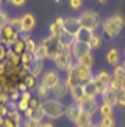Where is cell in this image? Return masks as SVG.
I'll list each match as a JSON object with an SVG mask.
<instances>
[{"label": "cell", "instance_id": "ac0fdd59", "mask_svg": "<svg viewBox=\"0 0 125 127\" xmlns=\"http://www.w3.org/2000/svg\"><path fill=\"white\" fill-rule=\"evenodd\" d=\"M106 61H108V64H111L114 67L119 66L121 64V52L117 49H109L106 52Z\"/></svg>", "mask_w": 125, "mask_h": 127}, {"label": "cell", "instance_id": "74e56055", "mask_svg": "<svg viewBox=\"0 0 125 127\" xmlns=\"http://www.w3.org/2000/svg\"><path fill=\"white\" fill-rule=\"evenodd\" d=\"M23 82H25V85L28 86V90H31V88L36 86V77H33L31 74H28L25 79H23Z\"/></svg>", "mask_w": 125, "mask_h": 127}, {"label": "cell", "instance_id": "9c48e42d", "mask_svg": "<svg viewBox=\"0 0 125 127\" xmlns=\"http://www.w3.org/2000/svg\"><path fill=\"white\" fill-rule=\"evenodd\" d=\"M92 52V49H91L89 42H81V41H74L70 46V53L72 57L75 58V60H80L81 57L88 55V53Z\"/></svg>", "mask_w": 125, "mask_h": 127}, {"label": "cell", "instance_id": "30bf717a", "mask_svg": "<svg viewBox=\"0 0 125 127\" xmlns=\"http://www.w3.org/2000/svg\"><path fill=\"white\" fill-rule=\"evenodd\" d=\"M60 82H61V79H60L58 71H53V69L45 71L44 74H42V79H41V83L45 85L49 90H53V88L58 85Z\"/></svg>", "mask_w": 125, "mask_h": 127}, {"label": "cell", "instance_id": "8fae6325", "mask_svg": "<svg viewBox=\"0 0 125 127\" xmlns=\"http://www.w3.org/2000/svg\"><path fill=\"white\" fill-rule=\"evenodd\" d=\"M80 28H81V24H80L78 17H66L64 19V28H62V30H64L66 33L75 36Z\"/></svg>", "mask_w": 125, "mask_h": 127}, {"label": "cell", "instance_id": "603a6c76", "mask_svg": "<svg viewBox=\"0 0 125 127\" xmlns=\"http://www.w3.org/2000/svg\"><path fill=\"white\" fill-rule=\"evenodd\" d=\"M8 63V64H13V66H19L21 64V55L19 53H16L13 50V47L8 49V55H6V60H5Z\"/></svg>", "mask_w": 125, "mask_h": 127}, {"label": "cell", "instance_id": "f35d334b", "mask_svg": "<svg viewBox=\"0 0 125 127\" xmlns=\"http://www.w3.org/2000/svg\"><path fill=\"white\" fill-rule=\"evenodd\" d=\"M108 86L111 88V90H113L114 93H117V91H121V90H124V88H122V85L119 83V82H117L116 79H114L113 75H111V82H109V85H108Z\"/></svg>", "mask_w": 125, "mask_h": 127}, {"label": "cell", "instance_id": "1f68e13d", "mask_svg": "<svg viewBox=\"0 0 125 127\" xmlns=\"http://www.w3.org/2000/svg\"><path fill=\"white\" fill-rule=\"evenodd\" d=\"M100 126L102 127H116V119H114V116H102Z\"/></svg>", "mask_w": 125, "mask_h": 127}, {"label": "cell", "instance_id": "ab89813d", "mask_svg": "<svg viewBox=\"0 0 125 127\" xmlns=\"http://www.w3.org/2000/svg\"><path fill=\"white\" fill-rule=\"evenodd\" d=\"M116 102H117V105L125 107V90H121L116 93Z\"/></svg>", "mask_w": 125, "mask_h": 127}, {"label": "cell", "instance_id": "be15d7a7", "mask_svg": "<svg viewBox=\"0 0 125 127\" xmlns=\"http://www.w3.org/2000/svg\"><path fill=\"white\" fill-rule=\"evenodd\" d=\"M3 2H5V0H3Z\"/></svg>", "mask_w": 125, "mask_h": 127}, {"label": "cell", "instance_id": "83f0119b", "mask_svg": "<svg viewBox=\"0 0 125 127\" xmlns=\"http://www.w3.org/2000/svg\"><path fill=\"white\" fill-rule=\"evenodd\" d=\"M9 25L13 27V30L14 32H17L19 33V36H21V33H23V27H22V19L21 17H14L9 21Z\"/></svg>", "mask_w": 125, "mask_h": 127}, {"label": "cell", "instance_id": "8992f818", "mask_svg": "<svg viewBox=\"0 0 125 127\" xmlns=\"http://www.w3.org/2000/svg\"><path fill=\"white\" fill-rule=\"evenodd\" d=\"M77 105L80 107V110L81 111H88V113H97L99 108H100V105H99V102H97V97H91V96H83L81 99H78L75 102Z\"/></svg>", "mask_w": 125, "mask_h": 127}, {"label": "cell", "instance_id": "4fadbf2b", "mask_svg": "<svg viewBox=\"0 0 125 127\" xmlns=\"http://www.w3.org/2000/svg\"><path fill=\"white\" fill-rule=\"evenodd\" d=\"M100 96H102V102H103V104H109V105H113V107L117 105V102H116V93H114L109 86L103 88L102 93H100Z\"/></svg>", "mask_w": 125, "mask_h": 127}, {"label": "cell", "instance_id": "4316f807", "mask_svg": "<svg viewBox=\"0 0 125 127\" xmlns=\"http://www.w3.org/2000/svg\"><path fill=\"white\" fill-rule=\"evenodd\" d=\"M69 93H70V96H72V99H74V102H77L78 99H81V97L84 96L83 85H77V86H74V88H70Z\"/></svg>", "mask_w": 125, "mask_h": 127}, {"label": "cell", "instance_id": "9f6ffc18", "mask_svg": "<svg viewBox=\"0 0 125 127\" xmlns=\"http://www.w3.org/2000/svg\"><path fill=\"white\" fill-rule=\"evenodd\" d=\"M3 123H5V118L0 115V127H3Z\"/></svg>", "mask_w": 125, "mask_h": 127}, {"label": "cell", "instance_id": "277c9868", "mask_svg": "<svg viewBox=\"0 0 125 127\" xmlns=\"http://www.w3.org/2000/svg\"><path fill=\"white\" fill-rule=\"evenodd\" d=\"M78 19H80L81 27L89 28V30H92V32H95V28L100 25V16L95 11H92V9H86V11H83L80 14Z\"/></svg>", "mask_w": 125, "mask_h": 127}, {"label": "cell", "instance_id": "b9f144b4", "mask_svg": "<svg viewBox=\"0 0 125 127\" xmlns=\"http://www.w3.org/2000/svg\"><path fill=\"white\" fill-rule=\"evenodd\" d=\"M3 127H22L21 123H16V121H13L11 118H5V123H3Z\"/></svg>", "mask_w": 125, "mask_h": 127}, {"label": "cell", "instance_id": "f6af8a7d", "mask_svg": "<svg viewBox=\"0 0 125 127\" xmlns=\"http://www.w3.org/2000/svg\"><path fill=\"white\" fill-rule=\"evenodd\" d=\"M69 5H70V8H72V9H78V8H81L83 2H81V0H70Z\"/></svg>", "mask_w": 125, "mask_h": 127}, {"label": "cell", "instance_id": "c3c4849f", "mask_svg": "<svg viewBox=\"0 0 125 127\" xmlns=\"http://www.w3.org/2000/svg\"><path fill=\"white\" fill-rule=\"evenodd\" d=\"M42 102H38V99H35V97H31L30 99V107L31 108H38V107H41Z\"/></svg>", "mask_w": 125, "mask_h": 127}, {"label": "cell", "instance_id": "7a4b0ae2", "mask_svg": "<svg viewBox=\"0 0 125 127\" xmlns=\"http://www.w3.org/2000/svg\"><path fill=\"white\" fill-rule=\"evenodd\" d=\"M124 24H125V19L121 14H114V16L108 17L106 21L102 24V27H103V32L106 33L109 38H116L119 33L122 32Z\"/></svg>", "mask_w": 125, "mask_h": 127}, {"label": "cell", "instance_id": "7bdbcfd3", "mask_svg": "<svg viewBox=\"0 0 125 127\" xmlns=\"http://www.w3.org/2000/svg\"><path fill=\"white\" fill-rule=\"evenodd\" d=\"M42 121H36V119H27L23 127H41Z\"/></svg>", "mask_w": 125, "mask_h": 127}, {"label": "cell", "instance_id": "2e32d148", "mask_svg": "<svg viewBox=\"0 0 125 127\" xmlns=\"http://www.w3.org/2000/svg\"><path fill=\"white\" fill-rule=\"evenodd\" d=\"M92 36H94V32H92V30L81 27L80 30L77 32V35L74 36V39H75V41H81V42H89Z\"/></svg>", "mask_w": 125, "mask_h": 127}, {"label": "cell", "instance_id": "94428289", "mask_svg": "<svg viewBox=\"0 0 125 127\" xmlns=\"http://www.w3.org/2000/svg\"><path fill=\"white\" fill-rule=\"evenodd\" d=\"M55 3H56V5H60V3H61V0H55Z\"/></svg>", "mask_w": 125, "mask_h": 127}, {"label": "cell", "instance_id": "7c38bea8", "mask_svg": "<svg viewBox=\"0 0 125 127\" xmlns=\"http://www.w3.org/2000/svg\"><path fill=\"white\" fill-rule=\"evenodd\" d=\"M94 82L97 83L100 93H102L103 88H106L109 85V82H111V74L106 72V71H100V72H97V74L94 75Z\"/></svg>", "mask_w": 125, "mask_h": 127}, {"label": "cell", "instance_id": "7402d4cb", "mask_svg": "<svg viewBox=\"0 0 125 127\" xmlns=\"http://www.w3.org/2000/svg\"><path fill=\"white\" fill-rule=\"evenodd\" d=\"M42 69H44V61H41V60H36L35 58V61L31 63V66H30V74L33 75V77H39L41 75V72H42Z\"/></svg>", "mask_w": 125, "mask_h": 127}, {"label": "cell", "instance_id": "f907efd6", "mask_svg": "<svg viewBox=\"0 0 125 127\" xmlns=\"http://www.w3.org/2000/svg\"><path fill=\"white\" fill-rule=\"evenodd\" d=\"M17 90H19V91H21V93H25V91H28V86L25 85V82H23V80H22V82H21V83H19V86H17Z\"/></svg>", "mask_w": 125, "mask_h": 127}, {"label": "cell", "instance_id": "d4e9b609", "mask_svg": "<svg viewBox=\"0 0 125 127\" xmlns=\"http://www.w3.org/2000/svg\"><path fill=\"white\" fill-rule=\"evenodd\" d=\"M35 61V55L30 52H23L22 55H21V66L23 67H27V69H30V66H31V63Z\"/></svg>", "mask_w": 125, "mask_h": 127}, {"label": "cell", "instance_id": "6f0895ef", "mask_svg": "<svg viewBox=\"0 0 125 127\" xmlns=\"http://www.w3.org/2000/svg\"><path fill=\"white\" fill-rule=\"evenodd\" d=\"M97 2H99V3H102V5H105V3L108 2V0H97Z\"/></svg>", "mask_w": 125, "mask_h": 127}, {"label": "cell", "instance_id": "d6986e66", "mask_svg": "<svg viewBox=\"0 0 125 127\" xmlns=\"http://www.w3.org/2000/svg\"><path fill=\"white\" fill-rule=\"evenodd\" d=\"M21 19H22L23 32H25V33H30L33 28H35V25H36V19H35V16H33V14H23Z\"/></svg>", "mask_w": 125, "mask_h": 127}, {"label": "cell", "instance_id": "91938a15", "mask_svg": "<svg viewBox=\"0 0 125 127\" xmlns=\"http://www.w3.org/2000/svg\"><path fill=\"white\" fill-rule=\"evenodd\" d=\"M84 127H95V124L92 123V124H89V126H84Z\"/></svg>", "mask_w": 125, "mask_h": 127}, {"label": "cell", "instance_id": "cb8c5ba5", "mask_svg": "<svg viewBox=\"0 0 125 127\" xmlns=\"http://www.w3.org/2000/svg\"><path fill=\"white\" fill-rule=\"evenodd\" d=\"M58 41H60V46L61 47H66V49H70L72 46V42H74V36L69 35V33H66V32H62L61 35L58 36Z\"/></svg>", "mask_w": 125, "mask_h": 127}, {"label": "cell", "instance_id": "d590c367", "mask_svg": "<svg viewBox=\"0 0 125 127\" xmlns=\"http://www.w3.org/2000/svg\"><path fill=\"white\" fill-rule=\"evenodd\" d=\"M9 21H11V19L8 17V13L3 11V9H0V30H2L5 25H8Z\"/></svg>", "mask_w": 125, "mask_h": 127}, {"label": "cell", "instance_id": "60d3db41", "mask_svg": "<svg viewBox=\"0 0 125 127\" xmlns=\"http://www.w3.org/2000/svg\"><path fill=\"white\" fill-rule=\"evenodd\" d=\"M19 99H21V91L16 88L9 93V102H19Z\"/></svg>", "mask_w": 125, "mask_h": 127}, {"label": "cell", "instance_id": "e0dca14e", "mask_svg": "<svg viewBox=\"0 0 125 127\" xmlns=\"http://www.w3.org/2000/svg\"><path fill=\"white\" fill-rule=\"evenodd\" d=\"M92 118H94L92 113H88V111H80L78 118H77V121H75V126L77 127L89 126V124H92Z\"/></svg>", "mask_w": 125, "mask_h": 127}, {"label": "cell", "instance_id": "5b68a950", "mask_svg": "<svg viewBox=\"0 0 125 127\" xmlns=\"http://www.w3.org/2000/svg\"><path fill=\"white\" fill-rule=\"evenodd\" d=\"M41 44L45 47V52H47V58H50V60H55L56 55H58V52L61 50V46H60V41L58 38H53V36H47L44 39L41 41Z\"/></svg>", "mask_w": 125, "mask_h": 127}, {"label": "cell", "instance_id": "e575fe53", "mask_svg": "<svg viewBox=\"0 0 125 127\" xmlns=\"http://www.w3.org/2000/svg\"><path fill=\"white\" fill-rule=\"evenodd\" d=\"M36 47H38V44L31 39V38H28V39L25 41V52H30L35 55V52H36Z\"/></svg>", "mask_w": 125, "mask_h": 127}, {"label": "cell", "instance_id": "d6a6232c", "mask_svg": "<svg viewBox=\"0 0 125 127\" xmlns=\"http://www.w3.org/2000/svg\"><path fill=\"white\" fill-rule=\"evenodd\" d=\"M13 50L16 52V53H19V55H22V53L25 52V41L19 38V39H17L16 42H14V46H13Z\"/></svg>", "mask_w": 125, "mask_h": 127}, {"label": "cell", "instance_id": "8d00e7d4", "mask_svg": "<svg viewBox=\"0 0 125 127\" xmlns=\"http://www.w3.org/2000/svg\"><path fill=\"white\" fill-rule=\"evenodd\" d=\"M42 118H44V110H42V104H41V107H38V108H33V118H31V119L42 121Z\"/></svg>", "mask_w": 125, "mask_h": 127}, {"label": "cell", "instance_id": "484cf974", "mask_svg": "<svg viewBox=\"0 0 125 127\" xmlns=\"http://www.w3.org/2000/svg\"><path fill=\"white\" fill-rule=\"evenodd\" d=\"M77 63H78V64H81V66H84V67H91V69H92L95 60H94V55H92V53H88V55L81 57L80 60H77Z\"/></svg>", "mask_w": 125, "mask_h": 127}, {"label": "cell", "instance_id": "681fc988", "mask_svg": "<svg viewBox=\"0 0 125 127\" xmlns=\"http://www.w3.org/2000/svg\"><path fill=\"white\" fill-rule=\"evenodd\" d=\"M21 99H22V100H27V102H30V99H31V94H30V91L21 93Z\"/></svg>", "mask_w": 125, "mask_h": 127}, {"label": "cell", "instance_id": "52a82bcc", "mask_svg": "<svg viewBox=\"0 0 125 127\" xmlns=\"http://www.w3.org/2000/svg\"><path fill=\"white\" fill-rule=\"evenodd\" d=\"M19 39V33L13 30V27L9 25H5L2 30H0V42L3 44V46H6L8 49L14 46V42Z\"/></svg>", "mask_w": 125, "mask_h": 127}, {"label": "cell", "instance_id": "f546056e", "mask_svg": "<svg viewBox=\"0 0 125 127\" xmlns=\"http://www.w3.org/2000/svg\"><path fill=\"white\" fill-rule=\"evenodd\" d=\"M99 111H100V115H102V116H113L114 107L109 105V104H103V102H102V105H100Z\"/></svg>", "mask_w": 125, "mask_h": 127}, {"label": "cell", "instance_id": "bcb514c9", "mask_svg": "<svg viewBox=\"0 0 125 127\" xmlns=\"http://www.w3.org/2000/svg\"><path fill=\"white\" fill-rule=\"evenodd\" d=\"M8 113H9V108H8V105H6V104H2V105H0V115H2L3 118H6V116H8Z\"/></svg>", "mask_w": 125, "mask_h": 127}, {"label": "cell", "instance_id": "f5cc1de1", "mask_svg": "<svg viewBox=\"0 0 125 127\" xmlns=\"http://www.w3.org/2000/svg\"><path fill=\"white\" fill-rule=\"evenodd\" d=\"M6 72V61H0V75Z\"/></svg>", "mask_w": 125, "mask_h": 127}, {"label": "cell", "instance_id": "44dd1931", "mask_svg": "<svg viewBox=\"0 0 125 127\" xmlns=\"http://www.w3.org/2000/svg\"><path fill=\"white\" fill-rule=\"evenodd\" d=\"M52 93L55 94V99H58V100H60V99H62V97H64L67 93H69V88L66 86L64 82H60V83L56 85L53 90H52Z\"/></svg>", "mask_w": 125, "mask_h": 127}, {"label": "cell", "instance_id": "9a60e30c", "mask_svg": "<svg viewBox=\"0 0 125 127\" xmlns=\"http://www.w3.org/2000/svg\"><path fill=\"white\" fill-rule=\"evenodd\" d=\"M83 91H84L86 96H91V97H97V96L100 94V90H99L97 83L94 82V79L88 80V82L83 85Z\"/></svg>", "mask_w": 125, "mask_h": 127}, {"label": "cell", "instance_id": "ffe728a7", "mask_svg": "<svg viewBox=\"0 0 125 127\" xmlns=\"http://www.w3.org/2000/svg\"><path fill=\"white\" fill-rule=\"evenodd\" d=\"M80 111H81V110H80V107L77 105V104H70V105H67V107H66L64 115L67 116V119L72 121V123L75 124V121H77V118H78Z\"/></svg>", "mask_w": 125, "mask_h": 127}, {"label": "cell", "instance_id": "11a10c76", "mask_svg": "<svg viewBox=\"0 0 125 127\" xmlns=\"http://www.w3.org/2000/svg\"><path fill=\"white\" fill-rule=\"evenodd\" d=\"M41 127H55V126L52 124V123H42V124H41Z\"/></svg>", "mask_w": 125, "mask_h": 127}, {"label": "cell", "instance_id": "4dcf8cb0", "mask_svg": "<svg viewBox=\"0 0 125 127\" xmlns=\"http://www.w3.org/2000/svg\"><path fill=\"white\" fill-rule=\"evenodd\" d=\"M38 97H41V99H47V97H49V94H50V91L52 90H49V88H47L45 85H42V83H39V85H38Z\"/></svg>", "mask_w": 125, "mask_h": 127}, {"label": "cell", "instance_id": "6da1fadb", "mask_svg": "<svg viewBox=\"0 0 125 127\" xmlns=\"http://www.w3.org/2000/svg\"><path fill=\"white\" fill-rule=\"evenodd\" d=\"M42 110H44V116L50 119H58L64 115L66 105L61 104L58 99H45L42 102Z\"/></svg>", "mask_w": 125, "mask_h": 127}, {"label": "cell", "instance_id": "816d5d0a", "mask_svg": "<svg viewBox=\"0 0 125 127\" xmlns=\"http://www.w3.org/2000/svg\"><path fill=\"white\" fill-rule=\"evenodd\" d=\"M23 113H25V118H27V119H31V118H33V108H31V107H28V108L23 111Z\"/></svg>", "mask_w": 125, "mask_h": 127}, {"label": "cell", "instance_id": "7dc6e473", "mask_svg": "<svg viewBox=\"0 0 125 127\" xmlns=\"http://www.w3.org/2000/svg\"><path fill=\"white\" fill-rule=\"evenodd\" d=\"M13 5V6H23V5L27 3V0H6Z\"/></svg>", "mask_w": 125, "mask_h": 127}, {"label": "cell", "instance_id": "ee69618b", "mask_svg": "<svg viewBox=\"0 0 125 127\" xmlns=\"http://www.w3.org/2000/svg\"><path fill=\"white\" fill-rule=\"evenodd\" d=\"M6 55H8V47L3 46V44L0 42V61H5V60H6Z\"/></svg>", "mask_w": 125, "mask_h": 127}, {"label": "cell", "instance_id": "db71d44e", "mask_svg": "<svg viewBox=\"0 0 125 127\" xmlns=\"http://www.w3.org/2000/svg\"><path fill=\"white\" fill-rule=\"evenodd\" d=\"M116 80H117V79H116ZM117 82H119V83H121V85H122V88H124V90H125V75L122 77V79H119Z\"/></svg>", "mask_w": 125, "mask_h": 127}, {"label": "cell", "instance_id": "3957f363", "mask_svg": "<svg viewBox=\"0 0 125 127\" xmlns=\"http://www.w3.org/2000/svg\"><path fill=\"white\" fill-rule=\"evenodd\" d=\"M55 66L58 71H64V72H69L72 67H74V57L70 53V49H66V47H61V50L58 52L56 58L53 60Z\"/></svg>", "mask_w": 125, "mask_h": 127}, {"label": "cell", "instance_id": "6125c7cd", "mask_svg": "<svg viewBox=\"0 0 125 127\" xmlns=\"http://www.w3.org/2000/svg\"><path fill=\"white\" fill-rule=\"evenodd\" d=\"M95 127H102V126H100V124H95Z\"/></svg>", "mask_w": 125, "mask_h": 127}, {"label": "cell", "instance_id": "836d02e7", "mask_svg": "<svg viewBox=\"0 0 125 127\" xmlns=\"http://www.w3.org/2000/svg\"><path fill=\"white\" fill-rule=\"evenodd\" d=\"M102 39L103 38L100 36V35H97V33H94V36L91 38V41H89V46H91V49H99L100 46H102Z\"/></svg>", "mask_w": 125, "mask_h": 127}, {"label": "cell", "instance_id": "5bb4252c", "mask_svg": "<svg viewBox=\"0 0 125 127\" xmlns=\"http://www.w3.org/2000/svg\"><path fill=\"white\" fill-rule=\"evenodd\" d=\"M64 17H56V21L53 24H50V27H49V32H50V36H53V38H58L60 35L64 30Z\"/></svg>", "mask_w": 125, "mask_h": 127}, {"label": "cell", "instance_id": "f1b7e54d", "mask_svg": "<svg viewBox=\"0 0 125 127\" xmlns=\"http://www.w3.org/2000/svg\"><path fill=\"white\" fill-rule=\"evenodd\" d=\"M35 58L36 60H41V61H45L47 60V52H45V47L39 42L36 47V52H35Z\"/></svg>", "mask_w": 125, "mask_h": 127}, {"label": "cell", "instance_id": "680465c9", "mask_svg": "<svg viewBox=\"0 0 125 127\" xmlns=\"http://www.w3.org/2000/svg\"><path fill=\"white\" fill-rule=\"evenodd\" d=\"M121 66H122L124 69H125V60H124V61H121Z\"/></svg>", "mask_w": 125, "mask_h": 127}, {"label": "cell", "instance_id": "ba28073f", "mask_svg": "<svg viewBox=\"0 0 125 127\" xmlns=\"http://www.w3.org/2000/svg\"><path fill=\"white\" fill-rule=\"evenodd\" d=\"M69 72H72V74L75 75V79L80 82L81 85H84L88 80H91V79H94V72H92V69L91 67H84V66H81V64H74V67L69 71Z\"/></svg>", "mask_w": 125, "mask_h": 127}, {"label": "cell", "instance_id": "e7e4bbea", "mask_svg": "<svg viewBox=\"0 0 125 127\" xmlns=\"http://www.w3.org/2000/svg\"><path fill=\"white\" fill-rule=\"evenodd\" d=\"M0 9H2V8H0Z\"/></svg>", "mask_w": 125, "mask_h": 127}]
</instances>
